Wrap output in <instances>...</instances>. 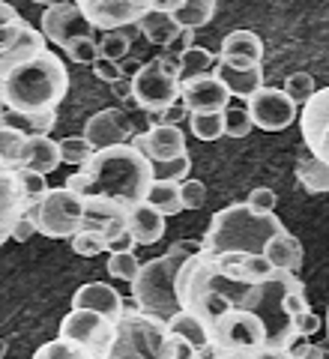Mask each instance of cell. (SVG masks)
<instances>
[{
    "instance_id": "cell-27",
    "label": "cell",
    "mask_w": 329,
    "mask_h": 359,
    "mask_svg": "<svg viewBox=\"0 0 329 359\" xmlns=\"http://www.w3.org/2000/svg\"><path fill=\"white\" fill-rule=\"evenodd\" d=\"M141 33H144L147 42L159 45V48H171V45H177V39L183 36V30H180L177 21L168 13H156V9L141 21Z\"/></svg>"
},
{
    "instance_id": "cell-21",
    "label": "cell",
    "mask_w": 329,
    "mask_h": 359,
    "mask_svg": "<svg viewBox=\"0 0 329 359\" xmlns=\"http://www.w3.org/2000/svg\"><path fill=\"white\" fill-rule=\"evenodd\" d=\"M27 216V204L13 171H0V240H13V228Z\"/></svg>"
},
{
    "instance_id": "cell-13",
    "label": "cell",
    "mask_w": 329,
    "mask_h": 359,
    "mask_svg": "<svg viewBox=\"0 0 329 359\" xmlns=\"http://www.w3.org/2000/svg\"><path fill=\"white\" fill-rule=\"evenodd\" d=\"M252 123L264 132H285L300 114V105L278 87H264L246 102Z\"/></svg>"
},
{
    "instance_id": "cell-11",
    "label": "cell",
    "mask_w": 329,
    "mask_h": 359,
    "mask_svg": "<svg viewBox=\"0 0 329 359\" xmlns=\"http://www.w3.org/2000/svg\"><path fill=\"white\" fill-rule=\"evenodd\" d=\"M81 13L96 30H126L138 27L153 13V0H78Z\"/></svg>"
},
{
    "instance_id": "cell-9",
    "label": "cell",
    "mask_w": 329,
    "mask_h": 359,
    "mask_svg": "<svg viewBox=\"0 0 329 359\" xmlns=\"http://www.w3.org/2000/svg\"><path fill=\"white\" fill-rule=\"evenodd\" d=\"M42 51H48L45 33L21 18L15 6L0 4V72L13 69V66L36 57Z\"/></svg>"
},
{
    "instance_id": "cell-12",
    "label": "cell",
    "mask_w": 329,
    "mask_h": 359,
    "mask_svg": "<svg viewBox=\"0 0 329 359\" xmlns=\"http://www.w3.org/2000/svg\"><path fill=\"white\" fill-rule=\"evenodd\" d=\"M39 25H42L45 39L60 45L63 51L78 39H93V30H96L87 21V15L81 13V6L78 4H51L42 13Z\"/></svg>"
},
{
    "instance_id": "cell-25",
    "label": "cell",
    "mask_w": 329,
    "mask_h": 359,
    "mask_svg": "<svg viewBox=\"0 0 329 359\" xmlns=\"http://www.w3.org/2000/svg\"><path fill=\"white\" fill-rule=\"evenodd\" d=\"M264 257L276 266V269H288V273H300V266H302V243L293 237L290 231H281L276 233L269 243H267V249H264Z\"/></svg>"
},
{
    "instance_id": "cell-19",
    "label": "cell",
    "mask_w": 329,
    "mask_h": 359,
    "mask_svg": "<svg viewBox=\"0 0 329 359\" xmlns=\"http://www.w3.org/2000/svg\"><path fill=\"white\" fill-rule=\"evenodd\" d=\"M72 309H81V311H99L105 314L108 320H120L126 306H123V297L117 294L114 287L108 282H90V285H81L72 294Z\"/></svg>"
},
{
    "instance_id": "cell-44",
    "label": "cell",
    "mask_w": 329,
    "mask_h": 359,
    "mask_svg": "<svg viewBox=\"0 0 329 359\" xmlns=\"http://www.w3.org/2000/svg\"><path fill=\"white\" fill-rule=\"evenodd\" d=\"M180 195H183V210H201L207 204V186H203V180H186V183H180Z\"/></svg>"
},
{
    "instance_id": "cell-20",
    "label": "cell",
    "mask_w": 329,
    "mask_h": 359,
    "mask_svg": "<svg viewBox=\"0 0 329 359\" xmlns=\"http://www.w3.org/2000/svg\"><path fill=\"white\" fill-rule=\"evenodd\" d=\"M264 60V39L252 30H234L222 39L219 63L236 66V69H248V66H260Z\"/></svg>"
},
{
    "instance_id": "cell-6",
    "label": "cell",
    "mask_w": 329,
    "mask_h": 359,
    "mask_svg": "<svg viewBox=\"0 0 329 359\" xmlns=\"http://www.w3.org/2000/svg\"><path fill=\"white\" fill-rule=\"evenodd\" d=\"M180 99V60L159 54L147 60L141 72L132 78V102L147 114L171 111Z\"/></svg>"
},
{
    "instance_id": "cell-2",
    "label": "cell",
    "mask_w": 329,
    "mask_h": 359,
    "mask_svg": "<svg viewBox=\"0 0 329 359\" xmlns=\"http://www.w3.org/2000/svg\"><path fill=\"white\" fill-rule=\"evenodd\" d=\"M66 93H69V72L60 54H54L51 48L0 72V102L6 111L21 117L58 111Z\"/></svg>"
},
{
    "instance_id": "cell-50",
    "label": "cell",
    "mask_w": 329,
    "mask_h": 359,
    "mask_svg": "<svg viewBox=\"0 0 329 359\" xmlns=\"http://www.w3.org/2000/svg\"><path fill=\"white\" fill-rule=\"evenodd\" d=\"M33 233H39L36 219H33V216H25V219H21V222L15 224V228H13V240H15V243H27V240L33 237Z\"/></svg>"
},
{
    "instance_id": "cell-33",
    "label": "cell",
    "mask_w": 329,
    "mask_h": 359,
    "mask_svg": "<svg viewBox=\"0 0 329 359\" xmlns=\"http://www.w3.org/2000/svg\"><path fill=\"white\" fill-rule=\"evenodd\" d=\"M180 78L183 81H189V78H198V75H207L210 72V66L219 60L213 51H207V48H201V45H195V48H189V51H183L180 54Z\"/></svg>"
},
{
    "instance_id": "cell-43",
    "label": "cell",
    "mask_w": 329,
    "mask_h": 359,
    "mask_svg": "<svg viewBox=\"0 0 329 359\" xmlns=\"http://www.w3.org/2000/svg\"><path fill=\"white\" fill-rule=\"evenodd\" d=\"M156 168V180H174V183H186L189 171H192V159L189 153L183 159H174V162H165V165H153Z\"/></svg>"
},
{
    "instance_id": "cell-30",
    "label": "cell",
    "mask_w": 329,
    "mask_h": 359,
    "mask_svg": "<svg viewBox=\"0 0 329 359\" xmlns=\"http://www.w3.org/2000/svg\"><path fill=\"white\" fill-rule=\"evenodd\" d=\"M27 138L21 129L9 126L4 123V129H0V165H4V171H18L21 168V156H25V147H27Z\"/></svg>"
},
{
    "instance_id": "cell-36",
    "label": "cell",
    "mask_w": 329,
    "mask_h": 359,
    "mask_svg": "<svg viewBox=\"0 0 329 359\" xmlns=\"http://www.w3.org/2000/svg\"><path fill=\"white\" fill-rule=\"evenodd\" d=\"M69 243H72V252L81 255V257H96V255H102L108 249V237H105V233H102V231H90V228H81Z\"/></svg>"
},
{
    "instance_id": "cell-34",
    "label": "cell",
    "mask_w": 329,
    "mask_h": 359,
    "mask_svg": "<svg viewBox=\"0 0 329 359\" xmlns=\"http://www.w3.org/2000/svg\"><path fill=\"white\" fill-rule=\"evenodd\" d=\"M189 126L198 141H219L224 135V111H215V114H189Z\"/></svg>"
},
{
    "instance_id": "cell-14",
    "label": "cell",
    "mask_w": 329,
    "mask_h": 359,
    "mask_svg": "<svg viewBox=\"0 0 329 359\" xmlns=\"http://www.w3.org/2000/svg\"><path fill=\"white\" fill-rule=\"evenodd\" d=\"M132 138H135V126H132V117L123 108H102L84 123V141L96 153L123 147Z\"/></svg>"
},
{
    "instance_id": "cell-31",
    "label": "cell",
    "mask_w": 329,
    "mask_h": 359,
    "mask_svg": "<svg viewBox=\"0 0 329 359\" xmlns=\"http://www.w3.org/2000/svg\"><path fill=\"white\" fill-rule=\"evenodd\" d=\"M15 180L21 186V195H25L27 216H33V212L39 210V204L45 201V195L51 192L48 183H45V174H36V171H30V168H21V171H15Z\"/></svg>"
},
{
    "instance_id": "cell-47",
    "label": "cell",
    "mask_w": 329,
    "mask_h": 359,
    "mask_svg": "<svg viewBox=\"0 0 329 359\" xmlns=\"http://www.w3.org/2000/svg\"><path fill=\"white\" fill-rule=\"evenodd\" d=\"M90 69H93V75L99 78V81H105V84H114V81H120L123 78V69H120V63H114V60H96L93 66H90Z\"/></svg>"
},
{
    "instance_id": "cell-51",
    "label": "cell",
    "mask_w": 329,
    "mask_h": 359,
    "mask_svg": "<svg viewBox=\"0 0 329 359\" xmlns=\"http://www.w3.org/2000/svg\"><path fill=\"white\" fill-rule=\"evenodd\" d=\"M135 245H138V243H135V237H132V233L126 231V233H123V237H117V240H111V243H108V252H111V255H120V252H135Z\"/></svg>"
},
{
    "instance_id": "cell-28",
    "label": "cell",
    "mask_w": 329,
    "mask_h": 359,
    "mask_svg": "<svg viewBox=\"0 0 329 359\" xmlns=\"http://www.w3.org/2000/svg\"><path fill=\"white\" fill-rule=\"evenodd\" d=\"M215 15V0H180L171 18L180 25V30H198L210 25Z\"/></svg>"
},
{
    "instance_id": "cell-48",
    "label": "cell",
    "mask_w": 329,
    "mask_h": 359,
    "mask_svg": "<svg viewBox=\"0 0 329 359\" xmlns=\"http://www.w3.org/2000/svg\"><path fill=\"white\" fill-rule=\"evenodd\" d=\"M281 309H285L288 318H297V314L311 311V306H309V299H305V294H285V299H281Z\"/></svg>"
},
{
    "instance_id": "cell-24",
    "label": "cell",
    "mask_w": 329,
    "mask_h": 359,
    "mask_svg": "<svg viewBox=\"0 0 329 359\" xmlns=\"http://www.w3.org/2000/svg\"><path fill=\"white\" fill-rule=\"evenodd\" d=\"M215 78L228 87L231 96H240V99H252L255 93L264 90V66H248V69H236V66L228 63H219L215 66Z\"/></svg>"
},
{
    "instance_id": "cell-26",
    "label": "cell",
    "mask_w": 329,
    "mask_h": 359,
    "mask_svg": "<svg viewBox=\"0 0 329 359\" xmlns=\"http://www.w3.org/2000/svg\"><path fill=\"white\" fill-rule=\"evenodd\" d=\"M168 332L174 335L177 341H186L192 344L195 351H203V347L213 344V335H210V327L203 323L195 311H180L168 320Z\"/></svg>"
},
{
    "instance_id": "cell-23",
    "label": "cell",
    "mask_w": 329,
    "mask_h": 359,
    "mask_svg": "<svg viewBox=\"0 0 329 359\" xmlns=\"http://www.w3.org/2000/svg\"><path fill=\"white\" fill-rule=\"evenodd\" d=\"M60 162H63L60 141H51L48 135H30L25 156H21V168H30V171H36V174H51L60 168Z\"/></svg>"
},
{
    "instance_id": "cell-1",
    "label": "cell",
    "mask_w": 329,
    "mask_h": 359,
    "mask_svg": "<svg viewBox=\"0 0 329 359\" xmlns=\"http://www.w3.org/2000/svg\"><path fill=\"white\" fill-rule=\"evenodd\" d=\"M66 186L81 198H114L120 204H141L156 186V168L135 144L93 153L81 171L66 180Z\"/></svg>"
},
{
    "instance_id": "cell-29",
    "label": "cell",
    "mask_w": 329,
    "mask_h": 359,
    "mask_svg": "<svg viewBox=\"0 0 329 359\" xmlns=\"http://www.w3.org/2000/svg\"><path fill=\"white\" fill-rule=\"evenodd\" d=\"M297 180L309 195H329V165L314 159L311 153L297 162Z\"/></svg>"
},
{
    "instance_id": "cell-38",
    "label": "cell",
    "mask_w": 329,
    "mask_h": 359,
    "mask_svg": "<svg viewBox=\"0 0 329 359\" xmlns=\"http://www.w3.org/2000/svg\"><path fill=\"white\" fill-rule=\"evenodd\" d=\"M99 51H102V57L105 60L123 63L129 57V51H132V39L123 30H111V33H105V36L99 39Z\"/></svg>"
},
{
    "instance_id": "cell-55",
    "label": "cell",
    "mask_w": 329,
    "mask_h": 359,
    "mask_svg": "<svg viewBox=\"0 0 329 359\" xmlns=\"http://www.w3.org/2000/svg\"><path fill=\"white\" fill-rule=\"evenodd\" d=\"M305 359H326V353H323V344H314V347H311V353L305 356Z\"/></svg>"
},
{
    "instance_id": "cell-5",
    "label": "cell",
    "mask_w": 329,
    "mask_h": 359,
    "mask_svg": "<svg viewBox=\"0 0 329 359\" xmlns=\"http://www.w3.org/2000/svg\"><path fill=\"white\" fill-rule=\"evenodd\" d=\"M108 359H174V335L168 320L144 314L141 309H126L117 320V341Z\"/></svg>"
},
{
    "instance_id": "cell-41",
    "label": "cell",
    "mask_w": 329,
    "mask_h": 359,
    "mask_svg": "<svg viewBox=\"0 0 329 359\" xmlns=\"http://www.w3.org/2000/svg\"><path fill=\"white\" fill-rule=\"evenodd\" d=\"M252 114H248V108H228L224 111V135L228 138H246L248 132H252Z\"/></svg>"
},
{
    "instance_id": "cell-22",
    "label": "cell",
    "mask_w": 329,
    "mask_h": 359,
    "mask_svg": "<svg viewBox=\"0 0 329 359\" xmlns=\"http://www.w3.org/2000/svg\"><path fill=\"white\" fill-rule=\"evenodd\" d=\"M129 233L138 245H153V243L162 240V233H165V216L150 204V201L132 204L129 207Z\"/></svg>"
},
{
    "instance_id": "cell-15",
    "label": "cell",
    "mask_w": 329,
    "mask_h": 359,
    "mask_svg": "<svg viewBox=\"0 0 329 359\" xmlns=\"http://www.w3.org/2000/svg\"><path fill=\"white\" fill-rule=\"evenodd\" d=\"M300 129L309 153L323 165H329V87L317 90L309 99V105H302Z\"/></svg>"
},
{
    "instance_id": "cell-56",
    "label": "cell",
    "mask_w": 329,
    "mask_h": 359,
    "mask_svg": "<svg viewBox=\"0 0 329 359\" xmlns=\"http://www.w3.org/2000/svg\"><path fill=\"white\" fill-rule=\"evenodd\" d=\"M326 339H329V309H326Z\"/></svg>"
},
{
    "instance_id": "cell-7",
    "label": "cell",
    "mask_w": 329,
    "mask_h": 359,
    "mask_svg": "<svg viewBox=\"0 0 329 359\" xmlns=\"http://www.w3.org/2000/svg\"><path fill=\"white\" fill-rule=\"evenodd\" d=\"M213 347L222 353H260L269 344V327L257 311L234 309L210 327Z\"/></svg>"
},
{
    "instance_id": "cell-17",
    "label": "cell",
    "mask_w": 329,
    "mask_h": 359,
    "mask_svg": "<svg viewBox=\"0 0 329 359\" xmlns=\"http://www.w3.org/2000/svg\"><path fill=\"white\" fill-rule=\"evenodd\" d=\"M132 144L138 147L153 165H165L186 156V135L180 126H150L144 135H135Z\"/></svg>"
},
{
    "instance_id": "cell-45",
    "label": "cell",
    "mask_w": 329,
    "mask_h": 359,
    "mask_svg": "<svg viewBox=\"0 0 329 359\" xmlns=\"http://www.w3.org/2000/svg\"><path fill=\"white\" fill-rule=\"evenodd\" d=\"M246 204L252 207L255 212H276L278 195L272 192L269 186H257V189H252V195H248V201H246Z\"/></svg>"
},
{
    "instance_id": "cell-49",
    "label": "cell",
    "mask_w": 329,
    "mask_h": 359,
    "mask_svg": "<svg viewBox=\"0 0 329 359\" xmlns=\"http://www.w3.org/2000/svg\"><path fill=\"white\" fill-rule=\"evenodd\" d=\"M27 123L33 126V135H48L54 126H58V111H45V114L27 117Z\"/></svg>"
},
{
    "instance_id": "cell-18",
    "label": "cell",
    "mask_w": 329,
    "mask_h": 359,
    "mask_svg": "<svg viewBox=\"0 0 329 359\" xmlns=\"http://www.w3.org/2000/svg\"><path fill=\"white\" fill-rule=\"evenodd\" d=\"M84 228L102 231L108 237V243L117 240L129 231V207L114 198H102V195L84 198Z\"/></svg>"
},
{
    "instance_id": "cell-3",
    "label": "cell",
    "mask_w": 329,
    "mask_h": 359,
    "mask_svg": "<svg viewBox=\"0 0 329 359\" xmlns=\"http://www.w3.org/2000/svg\"><path fill=\"white\" fill-rule=\"evenodd\" d=\"M203 252L201 240H174L171 249L162 257H153L141 266L138 278L132 282V302L135 309L159 320H171L183 311V302L177 297V276L189 257Z\"/></svg>"
},
{
    "instance_id": "cell-53",
    "label": "cell",
    "mask_w": 329,
    "mask_h": 359,
    "mask_svg": "<svg viewBox=\"0 0 329 359\" xmlns=\"http://www.w3.org/2000/svg\"><path fill=\"white\" fill-rule=\"evenodd\" d=\"M311 347H314V344H311L309 339H300V341H293V344H290V351H288V353H290V359H305V356L311 353Z\"/></svg>"
},
{
    "instance_id": "cell-16",
    "label": "cell",
    "mask_w": 329,
    "mask_h": 359,
    "mask_svg": "<svg viewBox=\"0 0 329 359\" xmlns=\"http://www.w3.org/2000/svg\"><path fill=\"white\" fill-rule=\"evenodd\" d=\"M228 87H224L215 72L189 78V81H180V102L189 114H215V111H228Z\"/></svg>"
},
{
    "instance_id": "cell-8",
    "label": "cell",
    "mask_w": 329,
    "mask_h": 359,
    "mask_svg": "<svg viewBox=\"0 0 329 359\" xmlns=\"http://www.w3.org/2000/svg\"><path fill=\"white\" fill-rule=\"evenodd\" d=\"M36 228L48 240H72L84 228V198L72 192L69 186L51 189L39 210L33 212Z\"/></svg>"
},
{
    "instance_id": "cell-32",
    "label": "cell",
    "mask_w": 329,
    "mask_h": 359,
    "mask_svg": "<svg viewBox=\"0 0 329 359\" xmlns=\"http://www.w3.org/2000/svg\"><path fill=\"white\" fill-rule=\"evenodd\" d=\"M150 204L162 212V216H177L183 210V195H180V183L174 180H156L153 192H150Z\"/></svg>"
},
{
    "instance_id": "cell-35",
    "label": "cell",
    "mask_w": 329,
    "mask_h": 359,
    "mask_svg": "<svg viewBox=\"0 0 329 359\" xmlns=\"http://www.w3.org/2000/svg\"><path fill=\"white\" fill-rule=\"evenodd\" d=\"M108 276L111 278H120V282H135V278H138V273H141V261L138 257H135V252H120V255H111L108 257Z\"/></svg>"
},
{
    "instance_id": "cell-54",
    "label": "cell",
    "mask_w": 329,
    "mask_h": 359,
    "mask_svg": "<svg viewBox=\"0 0 329 359\" xmlns=\"http://www.w3.org/2000/svg\"><path fill=\"white\" fill-rule=\"evenodd\" d=\"M174 48H177V57H180V54H183V51L195 48V30H183V36L177 39V45H174Z\"/></svg>"
},
{
    "instance_id": "cell-10",
    "label": "cell",
    "mask_w": 329,
    "mask_h": 359,
    "mask_svg": "<svg viewBox=\"0 0 329 359\" xmlns=\"http://www.w3.org/2000/svg\"><path fill=\"white\" fill-rule=\"evenodd\" d=\"M60 339L78 344L81 351H87L90 359H108L111 347L117 341V323L99 311L72 309L60 320Z\"/></svg>"
},
{
    "instance_id": "cell-46",
    "label": "cell",
    "mask_w": 329,
    "mask_h": 359,
    "mask_svg": "<svg viewBox=\"0 0 329 359\" xmlns=\"http://www.w3.org/2000/svg\"><path fill=\"white\" fill-rule=\"evenodd\" d=\"M293 320V327H297V332L302 335V339H311V335L323 327V320H321V314H314V311H305V314H297V318H290Z\"/></svg>"
},
{
    "instance_id": "cell-37",
    "label": "cell",
    "mask_w": 329,
    "mask_h": 359,
    "mask_svg": "<svg viewBox=\"0 0 329 359\" xmlns=\"http://www.w3.org/2000/svg\"><path fill=\"white\" fill-rule=\"evenodd\" d=\"M30 359H90L87 351H81L78 344L66 341V339H54V341H45L42 347H36V353H33Z\"/></svg>"
},
{
    "instance_id": "cell-52",
    "label": "cell",
    "mask_w": 329,
    "mask_h": 359,
    "mask_svg": "<svg viewBox=\"0 0 329 359\" xmlns=\"http://www.w3.org/2000/svg\"><path fill=\"white\" fill-rule=\"evenodd\" d=\"M111 90H114V96L123 99V102H132V78H120V81L111 84Z\"/></svg>"
},
{
    "instance_id": "cell-39",
    "label": "cell",
    "mask_w": 329,
    "mask_h": 359,
    "mask_svg": "<svg viewBox=\"0 0 329 359\" xmlns=\"http://www.w3.org/2000/svg\"><path fill=\"white\" fill-rule=\"evenodd\" d=\"M285 93L293 99V102H302V105H309V99L317 93V84H314V75L311 72H293L288 75V81H285Z\"/></svg>"
},
{
    "instance_id": "cell-42",
    "label": "cell",
    "mask_w": 329,
    "mask_h": 359,
    "mask_svg": "<svg viewBox=\"0 0 329 359\" xmlns=\"http://www.w3.org/2000/svg\"><path fill=\"white\" fill-rule=\"evenodd\" d=\"M66 57L72 63H90L93 66L96 60H102V51H99V42L96 39H78L66 48Z\"/></svg>"
},
{
    "instance_id": "cell-40",
    "label": "cell",
    "mask_w": 329,
    "mask_h": 359,
    "mask_svg": "<svg viewBox=\"0 0 329 359\" xmlns=\"http://www.w3.org/2000/svg\"><path fill=\"white\" fill-rule=\"evenodd\" d=\"M93 147L84 141V135H72V138H63L60 141V156H63V162L66 165H87L90 159H93Z\"/></svg>"
},
{
    "instance_id": "cell-4",
    "label": "cell",
    "mask_w": 329,
    "mask_h": 359,
    "mask_svg": "<svg viewBox=\"0 0 329 359\" xmlns=\"http://www.w3.org/2000/svg\"><path fill=\"white\" fill-rule=\"evenodd\" d=\"M281 231L288 228L272 212H255L248 204H231L213 216L201 243L203 252L210 255H224V252L264 255L267 243Z\"/></svg>"
}]
</instances>
